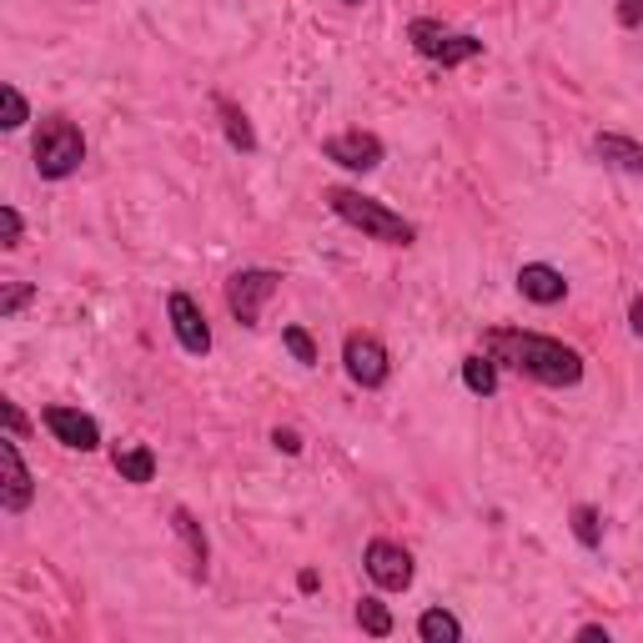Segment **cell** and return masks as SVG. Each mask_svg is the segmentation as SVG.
I'll use <instances>...</instances> for the list:
<instances>
[{"label":"cell","mask_w":643,"mask_h":643,"mask_svg":"<svg viewBox=\"0 0 643 643\" xmlns=\"http://www.w3.org/2000/svg\"><path fill=\"white\" fill-rule=\"evenodd\" d=\"M322 202L332 206L347 227H358L362 237H372V241H387V247H413L417 241V227L403 212L372 202V196H362V191H352V187H327L322 191Z\"/></svg>","instance_id":"obj_2"},{"label":"cell","mask_w":643,"mask_h":643,"mask_svg":"<svg viewBox=\"0 0 643 643\" xmlns=\"http://www.w3.org/2000/svg\"><path fill=\"white\" fill-rule=\"evenodd\" d=\"M342 5H362V0H342Z\"/></svg>","instance_id":"obj_31"},{"label":"cell","mask_w":643,"mask_h":643,"mask_svg":"<svg viewBox=\"0 0 643 643\" xmlns=\"http://www.w3.org/2000/svg\"><path fill=\"white\" fill-rule=\"evenodd\" d=\"M463 387L473 397L498 393V358H493V352H473V358H463Z\"/></svg>","instance_id":"obj_16"},{"label":"cell","mask_w":643,"mask_h":643,"mask_svg":"<svg viewBox=\"0 0 643 643\" xmlns=\"http://www.w3.org/2000/svg\"><path fill=\"white\" fill-rule=\"evenodd\" d=\"M31 156H36V171L41 181H66L81 171L86 161V136L76 121L66 116H46L36 126V146H31Z\"/></svg>","instance_id":"obj_3"},{"label":"cell","mask_w":643,"mask_h":643,"mask_svg":"<svg viewBox=\"0 0 643 643\" xmlns=\"http://www.w3.org/2000/svg\"><path fill=\"white\" fill-rule=\"evenodd\" d=\"M594 156L603 161V167H613V171H623V177L643 181V146H639V142H629V136H619V132H598V136H594Z\"/></svg>","instance_id":"obj_13"},{"label":"cell","mask_w":643,"mask_h":643,"mask_svg":"<svg viewBox=\"0 0 643 643\" xmlns=\"http://www.w3.org/2000/svg\"><path fill=\"white\" fill-rule=\"evenodd\" d=\"M41 422H46L50 438H56L60 448H71V453H95V448H101V422H95L91 413H81V407L50 403V407H41Z\"/></svg>","instance_id":"obj_8"},{"label":"cell","mask_w":643,"mask_h":643,"mask_svg":"<svg viewBox=\"0 0 643 643\" xmlns=\"http://www.w3.org/2000/svg\"><path fill=\"white\" fill-rule=\"evenodd\" d=\"M0 106H5V116H0V126H5V132H21L25 121H31V106H25L21 86H0Z\"/></svg>","instance_id":"obj_21"},{"label":"cell","mask_w":643,"mask_h":643,"mask_svg":"<svg viewBox=\"0 0 643 643\" xmlns=\"http://www.w3.org/2000/svg\"><path fill=\"white\" fill-rule=\"evenodd\" d=\"M407 41H413V50L422 60H432V66H442V71H453V66H467V60L483 56V41L467 36V31H442L438 21H407Z\"/></svg>","instance_id":"obj_4"},{"label":"cell","mask_w":643,"mask_h":643,"mask_svg":"<svg viewBox=\"0 0 643 643\" xmlns=\"http://www.w3.org/2000/svg\"><path fill=\"white\" fill-rule=\"evenodd\" d=\"M358 623H362V633H372V639H387V633H393V613H387V603H382V598H362V603H358Z\"/></svg>","instance_id":"obj_20"},{"label":"cell","mask_w":643,"mask_h":643,"mask_svg":"<svg viewBox=\"0 0 643 643\" xmlns=\"http://www.w3.org/2000/svg\"><path fill=\"white\" fill-rule=\"evenodd\" d=\"M167 317H171V332H177L181 352H191V358H206V352H212V327H206L202 307H196L187 292H171L167 297Z\"/></svg>","instance_id":"obj_10"},{"label":"cell","mask_w":643,"mask_h":643,"mask_svg":"<svg viewBox=\"0 0 643 643\" xmlns=\"http://www.w3.org/2000/svg\"><path fill=\"white\" fill-rule=\"evenodd\" d=\"M417 639L422 643H458L463 639V623H458L448 608H428V613L417 619Z\"/></svg>","instance_id":"obj_18"},{"label":"cell","mask_w":643,"mask_h":643,"mask_svg":"<svg viewBox=\"0 0 643 643\" xmlns=\"http://www.w3.org/2000/svg\"><path fill=\"white\" fill-rule=\"evenodd\" d=\"M111 463H116L121 483H136V488L156 477V453L146 448V442H132V448H116V458H111Z\"/></svg>","instance_id":"obj_15"},{"label":"cell","mask_w":643,"mask_h":643,"mask_svg":"<svg viewBox=\"0 0 643 643\" xmlns=\"http://www.w3.org/2000/svg\"><path fill=\"white\" fill-rule=\"evenodd\" d=\"M619 25L623 31H639L643 25V0H619Z\"/></svg>","instance_id":"obj_26"},{"label":"cell","mask_w":643,"mask_h":643,"mask_svg":"<svg viewBox=\"0 0 643 643\" xmlns=\"http://www.w3.org/2000/svg\"><path fill=\"white\" fill-rule=\"evenodd\" d=\"M578 639H603L608 643V629H603V623H584V629H578Z\"/></svg>","instance_id":"obj_30"},{"label":"cell","mask_w":643,"mask_h":643,"mask_svg":"<svg viewBox=\"0 0 643 643\" xmlns=\"http://www.w3.org/2000/svg\"><path fill=\"white\" fill-rule=\"evenodd\" d=\"M0 413H5V428H11L15 438H25V432H31V422H25V413L11 403V397H0Z\"/></svg>","instance_id":"obj_25"},{"label":"cell","mask_w":643,"mask_h":643,"mask_svg":"<svg viewBox=\"0 0 643 643\" xmlns=\"http://www.w3.org/2000/svg\"><path fill=\"white\" fill-rule=\"evenodd\" d=\"M0 467H5V488H0V508H5V512H25V508H31V498H36V477H31V467H25L21 442H15V432H11L5 442H0Z\"/></svg>","instance_id":"obj_11"},{"label":"cell","mask_w":643,"mask_h":643,"mask_svg":"<svg viewBox=\"0 0 643 643\" xmlns=\"http://www.w3.org/2000/svg\"><path fill=\"white\" fill-rule=\"evenodd\" d=\"M483 352L508 362L512 372L543 382V387H578L584 382V352L543 332H488Z\"/></svg>","instance_id":"obj_1"},{"label":"cell","mask_w":643,"mask_h":643,"mask_svg":"<svg viewBox=\"0 0 643 643\" xmlns=\"http://www.w3.org/2000/svg\"><path fill=\"white\" fill-rule=\"evenodd\" d=\"M282 347L292 352V362H302V368H317V342H312L302 327H282Z\"/></svg>","instance_id":"obj_22"},{"label":"cell","mask_w":643,"mask_h":643,"mask_svg":"<svg viewBox=\"0 0 643 643\" xmlns=\"http://www.w3.org/2000/svg\"><path fill=\"white\" fill-rule=\"evenodd\" d=\"M171 528H177V538L187 543V553H191V578L202 584V578H206V559H212L206 528L196 523V512H191V508H171Z\"/></svg>","instance_id":"obj_14"},{"label":"cell","mask_w":643,"mask_h":643,"mask_svg":"<svg viewBox=\"0 0 643 643\" xmlns=\"http://www.w3.org/2000/svg\"><path fill=\"white\" fill-rule=\"evenodd\" d=\"M518 292H523L528 302H538V307H559V302L568 297V277L549 262H523L518 267Z\"/></svg>","instance_id":"obj_12"},{"label":"cell","mask_w":643,"mask_h":643,"mask_svg":"<svg viewBox=\"0 0 643 643\" xmlns=\"http://www.w3.org/2000/svg\"><path fill=\"white\" fill-rule=\"evenodd\" d=\"M0 232H5V237H0V247H5V251L21 247L25 222H21V212H15V206H0Z\"/></svg>","instance_id":"obj_24"},{"label":"cell","mask_w":643,"mask_h":643,"mask_svg":"<svg viewBox=\"0 0 643 643\" xmlns=\"http://www.w3.org/2000/svg\"><path fill=\"white\" fill-rule=\"evenodd\" d=\"M216 111H222V126H227V142L237 146L241 156H251V151H257V132H251L247 111H241V106H232L227 95H216Z\"/></svg>","instance_id":"obj_17"},{"label":"cell","mask_w":643,"mask_h":643,"mask_svg":"<svg viewBox=\"0 0 643 643\" xmlns=\"http://www.w3.org/2000/svg\"><path fill=\"white\" fill-rule=\"evenodd\" d=\"M322 156H327L332 167H347V171H377L387 146H382V136H372V132H342V136H327V142H322Z\"/></svg>","instance_id":"obj_9"},{"label":"cell","mask_w":643,"mask_h":643,"mask_svg":"<svg viewBox=\"0 0 643 643\" xmlns=\"http://www.w3.org/2000/svg\"><path fill=\"white\" fill-rule=\"evenodd\" d=\"M31 297H36V282H5V292H0V317H15Z\"/></svg>","instance_id":"obj_23"},{"label":"cell","mask_w":643,"mask_h":643,"mask_svg":"<svg viewBox=\"0 0 643 643\" xmlns=\"http://www.w3.org/2000/svg\"><path fill=\"white\" fill-rule=\"evenodd\" d=\"M573 538H578L584 549H598V543H603V518H598L594 503H578V508H573Z\"/></svg>","instance_id":"obj_19"},{"label":"cell","mask_w":643,"mask_h":643,"mask_svg":"<svg viewBox=\"0 0 643 643\" xmlns=\"http://www.w3.org/2000/svg\"><path fill=\"white\" fill-rule=\"evenodd\" d=\"M272 448H277V453H286V458H297L302 453V438L292 428H277L272 432Z\"/></svg>","instance_id":"obj_27"},{"label":"cell","mask_w":643,"mask_h":643,"mask_svg":"<svg viewBox=\"0 0 643 643\" xmlns=\"http://www.w3.org/2000/svg\"><path fill=\"white\" fill-rule=\"evenodd\" d=\"M362 568H368V578L382 588V594H403V588H413V553L403 549V543H393V538H372L368 549H362Z\"/></svg>","instance_id":"obj_7"},{"label":"cell","mask_w":643,"mask_h":643,"mask_svg":"<svg viewBox=\"0 0 643 643\" xmlns=\"http://www.w3.org/2000/svg\"><path fill=\"white\" fill-rule=\"evenodd\" d=\"M297 588H302V594H317V573L302 568V573H297Z\"/></svg>","instance_id":"obj_29"},{"label":"cell","mask_w":643,"mask_h":643,"mask_svg":"<svg viewBox=\"0 0 643 643\" xmlns=\"http://www.w3.org/2000/svg\"><path fill=\"white\" fill-rule=\"evenodd\" d=\"M342 368H347V377L358 382V387H368V393L372 387H387V377H393V358H387V347L372 332H347Z\"/></svg>","instance_id":"obj_6"},{"label":"cell","mask_w":643,"mask_h":643,"mask_svg":"<svg viewBox=\"0 0 643 643\" xmlns=\"http://www.w3.org/2000/svg\"><path fill=\"white\" fill-rule=\"evenodd\" d=\"M629 332H633V337H643V297H633V302H629Z\"/></svg>","instance_id":"obj_28"},{"label":"cell","mask_w":643,"mask_h":643,"mask_svg":"<svg viewBox=\"0 0 643 643\" xmlns=\"http://www.w3.org/2000/svg\"><path fill=\"white\" fill-rule=\"evenodd\" d=\"M277 286H282V272L272 267H241V272L227 277V307L241 327H257L262 322V307L277 297Z\"/></svg>","instance_id":"obj_5"}]
</instances>
